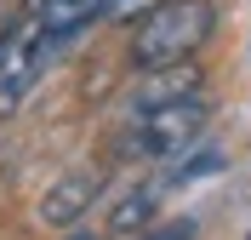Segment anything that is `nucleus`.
Here are the masks:
<instances>
[{"mask_svg":"<svg viewBox=\"0 0 251 240\" xmlns=\"http://www.w3.org/2000/svg\"><path fill=\"white\" fill-rule=\"evenodd\" d=\"M103 6H109V0H46L34 17L46 23V34L63 46V40H69V34H80L86 23H103Z\"/></svg>","mask_w":251,"mask_h":240,"instance_id":"5","label":"nucleus"},{"mask_svg":"<svg viewBox=\"0 0 251 240\" xmlns=\"http://www.w3.org/2000/svg\"><path fill=\"white\" fill-rule=\"evenodd\" d=\"M40 6H46V0H29V12H40Z\"/></svg>","mask_w":251,"mask_h":240,"instance_id":"9","label":"nucleus"},{"mask_svg":"<svg viewBox=\"0 0 251 240\" xmlns=\"http://www.w3.org/2000/svg\"><path fill=\"white\" fill-rule=\"evenodd\" d=\"M205 120H211V109H205L200 92L166 97L154 109L126 114L120 137H114V155L120 160H172V155H183V149H194V137L205 132Z\"/></svg>","mask_w":251,"mask_h":240,"instance_id":"2","label":"nucleus"},{"mask_svg":"<svg viewBox=\"0 0 251 240\" xmlns=\"http://www.w3.org/2000/svg\"><path fill=\"white\" fill-rule=\"evenodd\" d=\"M51 52H57V40L46 34V23H40L34 12L23 17L17 29L0 34V114H12L17 103L34 92V80L46 75Z\"/></svg>","mask_w":251,"mask_h":240,"instance_id":"3","label":"nucleus"},{"mask_svg":"<svg viewBox=\"0 0 251 240\" xmlns=\"http://www.w3.org/2000/svg\"><path fill=\"white\" fill-rule=\"evenodd\" d=\"M143 240H194V223H188V217H183V223H166V229H149V235H143Z\"/></svg>","mask_w":251,"mask_h":240,"instance_id":"8","label":"nucleus"},{"mask_svg":"<svg viewBox=\"0 0 251 240\" xmlns=\"http://www.w3.org/2000/svg\"><path fill=\"white\" fill-rule=\"evenodd\" d=\"M154 200H160V189H154V183L131 189V194L120 200V206L109 212V235H131V229H143L149 217H154Z\"/></svg>","mask_w":251,"mask_h":240,"instance_id":"6","label":"nucleus"},{"mask_svg":"<svg viewBox=\"0 0 251 240\" xmlns=\"http://www.w3.org/2000/svg\"><path fill=\"white\" fill-rule=\"evenodd\" d=\"M246 240H251V235H246Z\"/></svg>","mask_w":251,"mask_h":240,"instance_id":"10","label":"nucleus"},{"mask_svg":"<svg viewBox=\"0 0 251 240\" xmlns=\"http://www.w3.org/2000/svg\"><path fill=\"white\" fill-rule=\"evenodd\" d=\"M92 206H97V177L92 172H69L40 194V223L46 229H75Z\"/></svg>","mask_w":251,"mask_h":240,"instance_id":"4","label":"nucleus"},{"mask_svg":"<svg viewBox=\"0 0 251 240\" xmlns=\"http://www.w3.org/2000/svg\"><path fill=\"white\" fill-rule=\"evenodd\" d=\"M160 0H109L103 6V23H126V17H143V12H154Z\"/></svg>","mask_w":251,"mask_h":240,"instance_id":"7","label":"nucleus"},{"mask_svg":"<svg viewBox=\"0 0 251 240\" xmlns=\"http://www.w3.org/2000/svg\"><path fill=\"white\" fill-rule=\"evenodd\" d=\"M217 34V6L211 0H160L154 12L137 17L131 34V63L137 69H172Z\"/></svg>","mask_w":251,"mask_h":240,"instance_id":"1","label":"nucleus"}]
</instances>
